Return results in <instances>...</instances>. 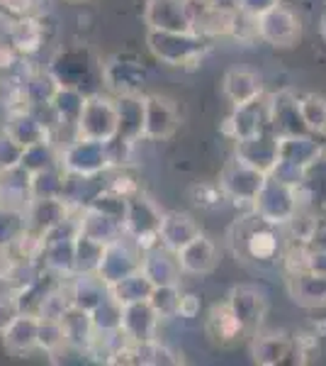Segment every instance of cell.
Here are the masks:
<instances>
[{"mask_svg": "<svg viewBox=\"0 0 326 366\" xmlns=\"http://www.w3.org/2000/svg\"><path fill=\"white\" fill-rule=\"evenodd\" d=\"M144 22L149 29H170V32L193 29L185 13V0H146Z\"/></svg>", "mask_w": 326, "mask_h": 366, "instance_id": "cell-21", "label": "cell"}, {"mask_svg": "<svg viewBox=\"0 0 326 366\" xmlns=\"http://www.w3.org/2000/svg\"><path fill=\"white\" fill-rule=\"evenodd\" d=\"M227 305L246 332H256L260 325H263L265 312H268V298H265V293L256 286H248V283L231 288Z\"/></svg>", "mask_w": 326, "mask_h": 366, "instance_id": "cell-12", "label": "cell"}, {"mask_svg": "<svg viewBox=\"0 0 326 366\" xmlns=\"http://www.w3.org/2000/svg\"><path fill=\"white\" fill-rule=\"evenodd\" d=\"M83 100H86V93H83L81 88H76V86H58L56 88L54 98H51V103H49L51 113L56 117L54 129H58V127L76 129V122H78V115L83 110ZM76 132H78V129H76Z\"/></svg>", "mask_w": 326, "mask_h": 366, "instance_id": "cell-33", "label": "cell"}, {"mask_svg": "<svg viewBox=\"0 0 326 366\" xmlns=\"http://www.w3.org/2000/svg\"><path fill=\"white\" fill-rule=\"evenodd\" d=\"M200 232H203V229H200L193 215L180 212V210H170V212H163L161 229H158V244L168 247L170 252H178L190 239L198 237Z\"/></svg>", "mask_w": 326, "mask_h": 366, "instance_id": "cell-28", "label": "cell"}, {"mask_svg": "<svg viewBox=\"0 0 326 366\" xmlns=\"http://www.w3.org/2000/svg\"><path fill=\"white\" fill-rule=\"evenodd\" d=\"M287 291L295 303L305 305V308L326 305V274H319V271L307 267H295L290 271Z\"/></svg>", "mask_w": 326, "mask_h": 366, "instance_id": "cell-19", "label": "cell"}, {"mask_svg": "<svg viewBox=\"0 0 326 366\" xmlns=\"http://www.w3.org/2000/svg\"><path fill=\"white\" fill-rule=\"evenodd\" d=\"M61 86L54 79L49 69L46 71H32L25 81H22V96H25V105L27 108H44V105L51 103L56 88Z\"/></svg>", "mask_w": 326, "mask_h": 366, "instance_id": "cell-37", "label": "cell"}, {"mask_svg": "<svg viewBox=\"0 0 326 366\" xmlns=\"http://www.w3.org/2000/svg\"><path fill=\"white\" fill-rule=\"evenodd\" d=\"M268 176H272V179H277V181H282V183H287V186H292V188H300L302 183H305L307 169H300V167H295V164L277 159L275 167L268 171Z\"/></svg>", "mask_w": 326, "mask_h": 366, "instance_id": "cell-49", "label": "cell"}, {"mask_svg": "<svg viewBox=\"0 0 326 366\" xmlns=\"http://www.w3.org/2000/svg\"><path fill=\"white\" fill-rule=\"evenodd\" d=\"M324 157H326V144H324Z\"/></svg>", "mask_w": 326, "mask_h": 366, "instance_id": "cell-58", "label": "cell"}, {"mask_svg": "<svg viewBox=\"0 0 326 366\" xmlns=\"http://www.w3.org/2000/svg\"><path fill=\"white\" fill-rule=\"evenodd\" d=\"M49 71L54 74V79L61 86H76L81 88V79H86L88 71H91V61L88 54L81 49H71L66 54H61L54 64L49 66ZM83 91V88H81Z\"/></svg>", "mask_w": 326, "mask_h": 366, "instance_id": "cell-36", "label": "cell"}, {"mask_svg": "<svg viewBox=\"0 0 326 366\" xmlns=\"http://www.w3.org/2000/svg\"><path fill=\"white\" fill-rule=\"evenodd\" d=\"M105 244L86 237V234H76L73 237V274H96L100 257H103Z\"/></svg>", "mask_w": 326, "mask_h": 366, "instance_id": "cell-41", "label": "cell"}, {"mask_svg": "<svg viewBox=\"0 0 326 366\" xmlns=\"http://www.w3.org/2000/svg\"><path fill=\"white\" fill-rule=\"evenodd\" d=\"M319 34H322V39L326 42V10L322 13V17H319Z\"/></svg>", "mask_w": 326, "mask_h": 366, "instance_id": "cell-56", "label": "cell"}, {"mask_svg": "<svg viewBox=\"0 0 326 366\" xmlns=\"http://www.w3.org/2000/svg\"><path fill=\"white\" fill-rule=\"evenodd\" d=\"M58 167L66 174L76 176H98L110 171L108 162V147L105 142L76 137L68 144L58 147Z\"/></svg>", "mask_w": 326, "mask_h": 366, "instance_id": "cell-5", "label": "cell"}, {"mask_svg": "<svg viewBox=\"0 0 326 366\" xmlns=\"http://www.w3.org/2000/svg\"><path fill=\"white\" fill-rule=\"evenodd\" d=\"M146 46L153 56L165 66H195L205 56L210 39L195 29L185 32H170V29H149L146 32Z\"/></svg>", "mask_w": 326, "mask_h": 366, "instance_id": "cell-2", "label": "cell"}, {"mask_svg": "<svg viewBox=\"0 0 326 366\" xmlns=\"http://www.w3.org/2000/svg\"><path fill=\"white\" fill-rule=\"evenodd\" d=\"M66 291L71 305L88 312L110 296L108 283L100 279L98 274H71L66 281Z\"/></svg>", "mask_w": 326, "mask_h": 366, "instance_id": "cell-27", "label": "cell"}, {"mask_svg": "<svg viewBox=\"0 0 326 366\" xmlns=\"http://www.w3.org/2000/svg\"><path fill=\"white\" fill-rule=\"evenodd\" d=\"M178 125H180V113L173 100L156 93L144 96V139L163 142L173 137Z\"/></svg>", "mask_w": 326, "mask_h": 366, "instance_id": "cell-10", "label": "cell"}, {"mask_svg": "<svg viewBox=\"0 0 326 366\" xmlns=\"http://www.w3.org/2000/svg\"><path fill=\"white\" fill-rule=\"evenodd\" d=\"M268 129V100L263 96L234 105V113L227 120V132L234 139H246Z\"/></svg>", "mask_w": 326, "mask_h": 366, "instance_id": "cell-17", "label": "cell"}, {"mask_svg": "<svg viewBox=\"0 0 326 366\" xmlns=\"http://www.w3.org/2000/svg\"><path fill=\"white\" fill-rule=\"evenodd\" d=\"M117 110V134L124 142L144 139V96L141 93H122L115 96Z\"/></svg>", "mask_w": 326, "mask_h": 366, "instance_id": "cell-20", "label": "cell"}, {"mask_svg": "<svg viewBox=\"0 0 326 366\" xmlns=\"http://www.w3.org/2000/svg\"><path fill=\"white\" fill-rule=\"evenodd\" d=\"M258 39L275 49H292L302 37V20L290 5L277 3L256 17Z\"/></svg>", "mask_w": 326, "mask_h": 366, "instance_id": "cell-6", "label": "cell"}, {"mask_svg": "<svg viewBox=\"0 0 326 366\" xmlns=\"http://www.w3.org/2000/svg\"><path fill=\"white\" fill-rule=\"evenodd\" d=\"M141 257H144V247H141L134 237H129L127 232H122L120 237H115L105 244L96 274L110 286V283H115V281L124 279V276L139 271Z\"/></svg>", "mask_w": 326, "mask_h": 366, "instance_id": "cell-7", "label": "cell"}, {"mask_svg": "<svg viewBox=\"0 0 326 366\" xmlns=\"http://www.w3.org/2000/svg\"><path fill=\"white\" fill-rule=\"evenodd\" d=\"M205 332H207V337H210L212 345L231 347L244 337L246 330L241 327V322L236 320V315L231 312L229 305L222 303V305H215V308L210 310V317H207V322H205Z\"/></svg>", "mask_w": 326, "mask_h": 366, "instance_id": "cell-29", "label": "cell"}, {"mask_svg": "<svg viewBox=\"0 0 326 366\" xmlns=\"http://www.w3.org/2000/svg\"><path fill=\"white\" fill-rule=\"evenodd\" d=\"M180 286H153L149 293V305L158 315V320H170L178 315V303H180Z\"/></svg>", "mask_w": 326, "mask_h": 366, "instance_id": "cell-45", "label": "cell"}, {"mask_svg": "<svg viewBox=\"0 0 326 366\" xmlns=\"http://www.w3.org/2000/svg\"><path fill=\"white\" fill-rule=\"evenodd\" d=\"M265 174H260L258 169L248 167V164L239 162V159H231L227 167L219 174V191L224 193V198L231 200L234 205H251L256 198L260 183H263Z\"/></svg>", "mask_w": 326, "mask_h": 366, "instance_id": "cell-9", "label": "cell"}, {"mask_svg": "<svg viewBox=\"0 0 326 366\" xmlns=\"http://www.w3.org/2000/svg\"><path fill=\"white\" fill-rule=\"evenodd\" d=\"M27 229L25 210L0 205V247H10Z\"/></svg>", "mask_w": 326, "mask_h": 366, "instance_id": "cell-46", "label": "cell"}, {"mask_svg": "<svg viewBox=\"0 0 326 366\" xmlns=\"http://www.w3.org/2000/svg\"><path fill=\"white\" fill-rule=\"evenodd\" d=\"M229 239L236 257L244 259V262L258 264V267H270L282 254L280 227L265 222L256 212L236 220L229 232Z\"/></svg>", "mask_w": 326, "mask_h": 366, "instance_id": "cell-1", "label": "cell"}, {"mask_svg": "<svg viewBox=\"0 0 326 366\" xmlns=\"http://www.w3.org/2000/svg\"><path fill=\"white\" fill-rule=\"evenodd\" d=\"M61 327H63V337H66V345L78 347V350L88 352V347H91L93 337H96V327H93L91 312L76 308V305H68L66 312L61 315Z\"/></svg>", "mask_w": 326, "mask_h": 366, "instance_id": "cell-35", "label": "cell"}, {"mask_svg": "<svg viewBox=\"0 0 326 366\" xmlns=\"http://www.w3.org/2000/svg\"><path fill=\"white\" fill-rule=\"evenodd\" d=\"M29 200H32V174L22 164L0 171V205L25 210Z\"/></svg>", "mask_w": 326, "mask_h": 366, "instance_id": "cell-24", "label": "cell"}, {"mask_svg": "<svg viewBox=\"0 0 326 366\" xmlns=\"http://www.w3.org/2000/svg\"><path fill=\"white\" fill-rule=\"evenodd\" d=\"M163 210L141 191H134L127 196V210H124L122 229L139 242L141 247L158 244V229H161Z\"/></svg>", "mask_w": 326, "mask_h": 366, "instance_id": "cell-4", "label": "cell"}, {"mask_svg": "<svg viewBox=\"0 0 326 366\" xmlns=\"http://www.w3.org/2000/svg\"><path fill=\"white\" fill-rule=\"evenodd\" d=\"M178 264H180L183 274H193V276H205L212 274L217 267V247L207 234L200 232L198 237L188 242L185 247L175 252Z\"/></svg>", "mask_w": 326, "mask_h": 366, "instance_id": "cell-22", "label": "cell"}, {"mask_svg": "<svg viewBox=\"0 0 326 366\" xmlns=\"http://www.w3.org/2000/svg\"><path fill=\"white\" fill-rule=\"evenodd\" d=\"M158 315L153 312V308L149 305V300H139V303H127L122 305V335L129 342L139 345V342H149L156 337L158 332Z\"/></svg>", "mask_w": 326, "mask_h": 366, "instance_id": "cell-18", "label": "cell"}, {"mask_svg": "<svg viewBox=\"0 0 326 366\" xmlns=\"http://www.w3.org/2000/svg\"><path fill=\"white\" fill-rule=\"evenodd\" d=\"M17 315H20V305H17L15 291L0 293V332H3V330L8 327Z\"/></svg>", "mask_w": 326, "mask_h": 366, "instance_id": "cell-52", "label": "cell"}, {"mask_svg": "<svg viewBox=\"0 0 326 366\" xmlns=\"http://www.w3.org/2000/svg\"><path fill=\"white\" fill-rule=\"evenodd\" d=\"M61 188H63L61 167L32 174V198H61Z\"/></svg>", "mask_w": 326, "mask_h": 366, "instance_id": "cell-48", "label": "cell"}, {"mask_svg": "<svg viewBox=\"0 0 326 366\" xmlns=\"http://www.w3.org/2000/svg\"><path fill=\"white\" fill-rule=\"evenodd\" d=\"M183 354H178L170 350L168 345L158 342V337H153L149 342H139L136 345V364L144 366H173V364H183Z\"/></svg>", "mask_w": 326, "mask_h": 366, "instance_id": "cell-42", "label": "cell"}, {"mask_svg": "<svg viewBox=\"0 0 326 366\" xmlns=\"http://www.w3.org/2000/svg\"><path fill=\"white\" fill-rule=\"evenodd\" d=\"M324 157V144L317 134H292L277 137V159L290 162L300 169H310Z\"/></svg>", "mask_w": 326, "mask_h": 366, "instance_id": "cell-23", "label": "cell"}, {"mask_svg": "<svg viewBox=\"0 0 326 366\" xmlns=\"http://www.w3.org/2000/svg\"><path fill=\"white\" fill-rule=\"evenodd\" d=\"M222 91L231 105H241L248 100L263 96V81L256 71L251 69H229L224 74Z\"/></svg>", "mask_w": 326, "mask_h": 366, "instance_id": "cell-31", "label": "cell"}, {"mask_svg": "<svg viewBox=\"0 0 326 366\" xmlns=\"http://www.w3.org/2000/svg\"><path fill=\"white\" fill-rule=\"evenodd\" d=\"M234 157L248 164V167L258 169L260 174H268L277 162V137L270 129H265V132H258L253 137L236 139Z\"/></svg>", "mask_w": 326, "mask_h": 366, "instance_id": "cell-16", "label": "cell"}, {"mask_svg": "<svg viewBox=\"0 0 326 366\" xmlns=\"http://www.w3.org/2000/svg\"><path fill=\"white\" fill-rule=\"evenodd\" d=\"M10 44L17 54H34L44 44V27L34 17H20L10 22Z\"/></svg>", "mask_w": 326, "mask_h": 366, "instance_id": "cell-38", "label": "cell"}, {"mask_svg": "<svg viewBox=\"0 0 326 366\" xmlns=\"http://www.w3.org/2000/svg\"><path fill=\"white\" fill-rule=\"evenodd\" d=\"M200 315V298L195 293H180V303H178V315L175 317H185V320H193V317Z\"/></svg>", "mask_w": 326, "mask_h": 366, "instance_id": "cell-53", "label": "cell"}, {"mask_svg": "<svg viewBox=\"0 0 326 366\" xmlns=\"http://www.w3.org/2000/svg\"><path fill=\"white\" fill-rule=\"evenodd\" d=\"M39 262L44 269L54 276L68 279L73 274V237H58V239H41Z\"/></svg>", "mask_w": 326, "mask_h": 366, "instance_id": "cell-34", "label": "cell"}, {"mask_svg": "<svg viewBox=\"0 0 326 366\" xmlns=\"http://www.w3.org/2000/svg\"><path fill=\"white\" fill-rule=\"evenodd\" d=\"M63 345H66V337H63L61 320L37 317V350H41L49 357V354H54Z\"/></svg>", "mask_w": 326, "mask_h": 366, "instance_id": "cell-47", "label": "cell"}, {"mask_svg": "<svg viewBox=\"0 0 326 366\" xmlns=\"http://www.w3.org/2000/svg\"><path fill=\"white\" fill-rule=\"evenodd\" d=\"M71 212H73V208H68L63 198H32L25 208L27 227L44 234V232H49L51 227L61 225Z\"/></svg>", "mask_w": 326, "mask_h": 366, "instance_id": "cell-25", "label": "cell"}, {"mask_svg": "<svg viewBox=\"0 0 326 366\" xmlns=\"http://www.w3.org/2000/svg\"><path fill=\"white\" fill-rule=\"evenodd\" d=\"M20 164L29 171V174H39V171L58 167L56 142L46 139V142H39V144L25 147V149H22V157H20Z\"/></svg>", "mask_w": 326, "mask_h": 366, "instance_id": "cell-40", "label": "cell"}, {"mask_svg": "<svg viewBox=\"0 0 326 366\" xmlns=\"http://www.w3.org/2000/svg\"><path fill=\"white\" fill-rule=\"evenodd\" d=\"M3 347L13 357H27L37 350V315L20 312L8 327L0 332Z\"/></svg>", "mask_w": 326, "mask_h": 366, "instance_id": "cell-26", "label": "cell"}, {"mask_svg": "<svg viewBox=\"0 0 326 366\" xmlns=\"http://www.w3.org/2000/svg\"><path fill=\"white\" fill-rule=\"evenodd\" d=\"M300 100V113L310 134H326V98L319 93H307Z\"/></svg>", "mask_w": 326, "mask_h": 366, "instance_id": "cell-43", "label": "cell"}, {"mask_svg": "<svg viewBox=\"0 0 326 366\" xmlns=\"http://www.w3.org/2000/svg\"><path fill=\"white\" fill-rule=\"evenodd\" d=\"M277 3H280V0H239V10L251 17H258Z\"/></svg>", "mask_w": 326, "mask_h": 366, "instance_id": "cell-54", "label": "cell"}, {"mask_svg": "<svg viewBox=\"0 0 326 366\" xmlns=\"http://www.w3.org/2000/svg\"><path fill=\"white\" fill-rule=\"evenodd\" d=\"M5 132L13 137L17 144L25 149V147L39 144V142L51 139V129L41 117L34 113L32 108H13L5 115V122L0 125Z\"/></svg>", "mask_w": 326, "mask_h": 366, "instance_id": "cell-14", "label": "cell"}, {"mask_svg": "<svg viewBox=\"0 0 326 366\" xmlns=\"http://www.w3.org/2000/svg\"><path fill=\"white\" fill-rule=\"evenodd\" d=\"M20 157H22V147L0 127V171L20 164Z\"/></svg>", "mask_w": 326, "mask_h": 366, "instance_id": "cell-50", "label": "cell"}, {"mask_svg": "<svg viewBox=\"0 0 326 366\" xmlns=\"http://www.w3.org/2000/svg\"><path fill=\"white\" fill-rule=\"evenodd\" d=\"M151 288H153L151 281L146 279V276L141 274V269H139V271H134V274L124 276V279H120V281L110 283L108 291H110V296L117 300V303L127 305V303H139V300H146V298H149V293H151Z\"/></svg>", "mask_w": 326, "mask_h": 366, "instance_id": "cell-39", "label": "cell"}, {"mask_svg": "<svg viewBox=\"0 0 326 366\" xmlns=\"http://www.w3.org/2000/svg\"><path fill=\"white\" fill-rule=\"evenodd\" d=\"M141 274L151 281V286H180V264L175 252L163 244L146 247L141 257Z\"/></svg>", "mask_w": 326, "mask_h": 366, "instance_id": "cell-15", "label": "cell"}, {"mask_svg": "<svg viewBox=\"0 0 326 366\" xmlns=\"http://www.w3.org/2000/svg\"><path fill=\"white\" fill-rule=\"evenodd\" d=\"M78 137L108 142L117 134V110L115 98L103 96V93H91L83 100V110L76 122Z\"/></svg>", "mask_w": 326, "mask_h": 366, "instance_id": "cell-8", "label": "cell"}, {"mask_svg": "<svg viewBox=\"0 0 326 366\" xmlns=\"http://www.w3.org/2000/svg\"><path fill=\"white\" fill-rule=\"evenodd\" d=\"M193 203L200 205V208H217L224 198V193L219 191V186H212V183H200V186H193Z\"/></svg>", "mask_w": 326, "mask_h": 366, "instance_id": "cell-51", "label": "cell"}, {"mask_svg": "<svg viewBox=\"0 0 326 366\" xmlns=\"http://www.w3.org/2000/svg\"><path fill=\"white\" fill-rule=\"evenodd\" d=\"M268 129L275 137H292V134H310L300 113V100L295 93L280 91L268 98Z\"/></svg>", "mask_w": 326, "mask_h": 366, "instance_id": "cell-11", "label": "cell"}, {"mask_svg": "<svg viewBox=\"0 0 326 366\" xmlns=\"http://www.w3.org/2000/svg\"><path fill=\"white\" fill-rule=\"evenodd\" d=\"M78 232L100 242V244H108V242H112L115 237H120L124 229L120 220H115V217L105 215V212L88 205V208L78 210Z\"/></svg>", "mask_w": 326, "mask_h": 366, "instance_id": "cell-32", "label": "cell"}, {"mask_svg": "<svg viewBox=\"0 0 326 366\" xmlns=\"http://www.w3.org/2000/svg\"><path fill=\"white\" fill-rule=\"evenodd\" d=\"M91 320L98 335H112L120 332L122 325V303H117L115 298L108 296L100 305L91 310Z\"/></svg>", "mask_w": 326, "mask_h": 366, "instance_id": "cell-44", "label": "cell"}, {"mask_svg": "<svg viewBox=\"0 0 326 366\" xmlns=\"http://www.w3.org/2000/svg\"><path fill=\"white\" fill-rule=\"evenodd\" d=\"M302 267H307L312 271H319V274H326V247H317V249L307 252Z\"/></svg>", "mask_w": 326, "mask_h": 366, "instance_id": "cell-55", "label": "cell"}, {"mask_svg": "<svg viewBox=\"0 0 326 366\" xmlns=\"http://www.w3.org/2000/svg\"><path fill=\"white\" fill-rule=\"evenodd\" d=\"M253 362L260 366H275L290 362L287 357H300L297 345L285 335H256L251 345Z\"/></svg>", "mask_w": 326, "mask_h": 366, "instance_id": "cell-30", "label": "cell"}, {"mask_svg": "<svg viewBox=\"0 0 326 366\" xmlns=\"http://www.w3.org/2000/svg\"><path fill=\"white\" fill-rule=\"evenodd\" d=\"M66 3H86V0H66Z\"/></svg>", "mask_w": 326, "mask_h": 366, "instance_id": "cell-57", "label": "cell"}, {"mask_svg": "<svg viewBox=\"0 0 326 366\" xmlns=\"http://www.w3.org/2000/svg\"><path fill=\"white\" fill-rule=\"evenodd\" d=\"M251 208L258 217H263L270 225L285 227L295 220V215H297L302 208L300 188H292V186H287V183L265 174Z\"/></svg>", "mask_w": 326, "mask_h": 366, "instance_id": "cell-3", "label": "cell"}, {"mask_svg": "<svg viewBox=\"0 0 326 366\" xmlns=\"http://www.w3.org/2000/svg\"><path fill=\"white\" fill-rule=\"evenodd\" d=\"M103 84L115 96L141 93V88L146 86V69L132 56H115L103 64Z\"/></svg>", "mask_w": 326, "mask_h": 366, "instance_id": "cell-13", "label": "cell"}]
</instances>
